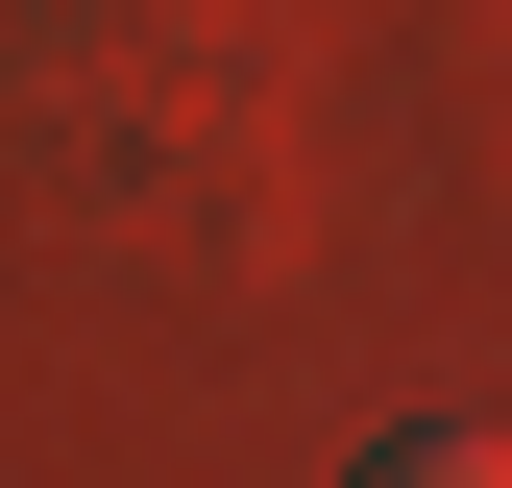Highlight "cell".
I'll return each instance as SVG.
<instances>
[{"label": "cell", "mask_w": 512, "mask_h": 488, "mask_svg": "<svg viewBox=\"0 0 512 488\" xmlns=\"http://www.w3.org/2000/svg\"><path fill=\"white\" fill-rule=\"evenodd\" d=\"M366 488H512V440H391Z\"/></svg>", "instance_id": "6da1fadb"}]
</instances>
